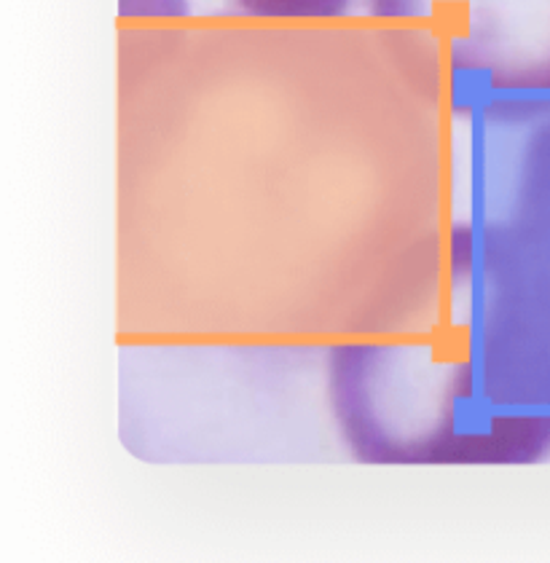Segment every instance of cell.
Here are the masks:
<instances>
[{
    "label": "cell",
    "instance_id": "1",
    "mask_svg": "<svg viewBox=\"0 0 550 563\" xmlns=\"http://www.w3.org/2000/svg\"><path fill=\"white\" fill-rule=\"evenodd\" d=\"M341 449L393 470L550 459V303L505 223L470 212L417 244L322 349Z\"/></svg>",
    "mask_w": 550,
    "mask_h": 563
},
{
    "label": "cell",
    "instance_id": "4",
    "mask_svg": "<svg viewBox=\"0 0 550 563\" xmlns=\"http://www.w3.org/2000/svg\"><path fill=\"white\" fill-rule=\"evenodd\" d=\"M358 0H231L237 11L255 22H339L352 14Z\"/></svg>",
    "mask_w": 550,
    "mask_h": 563
},
{
    "label": "cell",
    "instance_id": "2",
    "mask_svg": "<svg viewBox=\"0 0 550 563\" xmlns=\"http://www.w3.org/2000/svg\"><path fill=\"white\" fill-rule=\"evenodd\" d=\"M365 14L462 124L550 113V0H365Z\"/></svg>",
    "mask_w": 550,
    "mask_h": 563
},
{
    "label": "cell",
    "instance_id": "3",
    "mask_svg": "<svg viewBox=\"0 0 550 563\" xmlns=\"http://www.w3.org/2000/svg\"><path fill=\"white\" fill-rule=\"evenodd\" d=\"M470 130V212L505 223L550 303V113Z\"/></svg>",
    "mask_w": 550,
    "mask_h": 563
}]
</instances>
